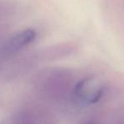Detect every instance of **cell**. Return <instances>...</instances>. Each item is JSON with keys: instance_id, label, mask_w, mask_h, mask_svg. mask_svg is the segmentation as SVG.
<instances>
[{"instance_id": "7a4b0ae2", "label": "cell", "mask_w": 124, "mask_h": 124, "mask_svg": "<svg viewBox=\"0 0 124 124\" xmlns=\"http://www.w3.org/2000/svg\"><path fill=\"white\" fill-rule=\"evenodd\" d=\"M105 85L96 81L94 77H87L75 85L74 93L76 97L86 103H96L101 99Z\"/></svg>"}, {"instance_id": "6da1fadb", "label": "cell", "mask_w": 124, "mask_h": 124, "mask_svg": "<svg viewBox=\"0 0 124 124\" xmlns=\"http://www.w3.org/2000/svg\"><path fill=\"white\" fill-rule=\"evenodd\" d=\"M42 86L47 97L55 100L64 99L72 88V76L66 69H49L43 75Z\"/></svg>"}, {"instance_id": "3957f363", "label": "cell", "mask_w": 124, "mask_h": 124, "mask_svg": "<svg viewBox=\"0 0 124 124\" xmlns=\"http://www.w3.org/2000/svg\"><path fill=\"white\" fill-rule=\"evenodd\" d=\"M37 37V32L32 29H26L15 33L3 44L2 51L6 55L16 53L31 44Z\"/></svg>"}, {"instance_id": "277c9868", "label": "cell", "mask_w": 124, "mask_h": 124, "mask_svg": "<svg viewBox=\"0 0 124 124\" xmlns=\"http://www.w3.org/2000/svg\"><path fill=\"white\" fill-rule=\"evenodd\" d=\"M88 124H94V123H88Z\"/></svg>"}]
</instances>
